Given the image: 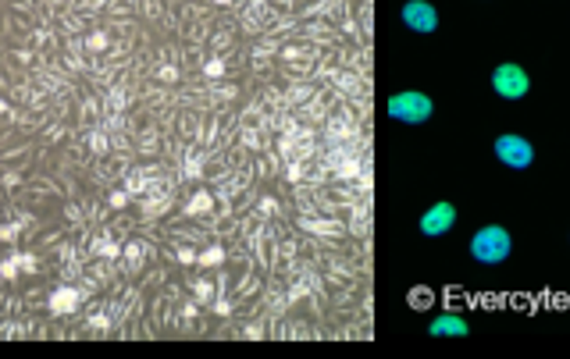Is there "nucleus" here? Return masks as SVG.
<instances>
[{
    "label": "nucleus",
    "mask_w": 570,
    "mask_h": 359,
    "mask_svg": "<svg viewBox=\"0 0 570 359\" xmlns=\"http://www.w3.org/2000/svg\"><path fill=\"white\" fill-rule=\"evenodd\" d=\"M432 100L424 96V93H413V89H407V93H396L392 100H389V115L396 121H403V125H424V121L432 118Z\"/></svg>",
    "instance_id": "f03ea898"
},
{
    "label": "nucleus",
    "mask_w": 570,
    "mask_h": 359,
    "mask_svg": "<svg viewBox=\"0 0 570 359\" xmlns=\"http://www.w3.org/2000/svg\"><path fill=\"white\" fill-rule=\"evenodd\" d=\"M29 154H33V146H29V143H18V146L4 150V154H0V160H4V164H15V160H29Z\"/></svg>",
    "instance_id": "4468645a"
},
{
    "label": "nucleus",
    "mask_w": 570,
    "mask_h": 359,
    "mask_svg": "<svg viewBox=\"0 0 570 359\" xmlns=\"http://www.w3.org/2000/svg\"><path fill=\"white\" fill-rule=\"evenodd\" d=\"M0 274H4V281H11V284L22 278V267H18V260H15L11 253H7V256H0Z\"/></svg>",
    "instance_id": "f8f14e48"
},
{
    "label": "nucleus",
    "mask_w": 570,
    "mask_h": 359,
    "mask_svg": "<svg viewBox=\"0 0 570 359\" xmlns=\"http://www.w3.org/2000/svg\"><path fill=\"white\" fill-rule=\"evenodd\" d=\"M29 167H4L0 171V193H18V189H25V182H29V175H25Z\"/></svg>",
    "instance_id": "1a4fd4ad"
},
{
    "label": "nucleus",
    "mask_w": 570,
    "mask_h": 359,
    "mask_svg": "<svg viewBox=\"0 0 570 359\" xmlns=\"http://www.w3.org/2000/svg\"><path fill=\"white\" fill-rule=\"evenodd\" d=\"M107 46V36L104 33H93V36H86V50H104Z\"/></svg>",
    "instance_id": "dca6fc26"
},
{
    "label": "nucleus",
    "mask_w": 570,
    "mask_h": 359,
    "mask_svg": "<svg viewBox=\"0 0 570 359\" xmlns=\"http://www.w3.org/2000/svg\"><path fill=\"white\" fill-rule=\"evenodd\" d=\"M86 143H89V150H93V154H104V150H107V143H104V135H100V132H93Z\"/></svg>",
    "instance_id": "f3484780"
},
{
    "label": "nucleus",
    "mask_w": 570,
    "mask_h": 359,
    "mask_svg": "<svg viewBox=\"0 0 570 359\" xmlns=\"http://www.w3.org/2000/svg\"><path fill=\"white\" fill-rule=\"evenodd\" d=\"M510 232L506 228H499V224H485V228H478L474 232V239H471V256L478 260V264H503L506 256H510Z\"/></svg>",
    "instance_id": "f257e3e1"
},
{
    "label": "nucleus",
    "mask_w": 570,
    "mask_h": 359,
    "mask_svg": "<svg viewBox=\"0 0 570 359\" xmlns=\"http://www.w3.org/2000/svg\"><path fill=\"white\" fill-rule=\"evenodd\" d=\"M11 111H15V107H11V100H7V96H0V121H7Z\"/></svg>",
    "instance_id": "6ab92c4d"
},
{
    "label": "nucleus",
    "mask_w": 570,
    "mask_h": 359,
    "mask_svg": "<svg viewBox=\"0 0 570 359\" xmlns=\"http://www.w3.org/2000/svg\"><path fill=\"white\" fill-rule=\"evenodd\" d=\"M25 235V228L15 221V217H7V221H0V245H15V242Z\"/></svg>",
    "instance_id": "9d476101"
},
{
    "label": "nucleus",
    "mask_w": 570,
    "mask_h": 359,
    "mask_svg": "<svg viewBox=\"0 0 570 359\" xmlns=\"http://www.w3.org/2000/svg\"><path fill=\"white\" fill-rule=\"evenodd\" d=\"M79 7H86V11H93V7H100V0H79Z\"/></svg>",
    "instance_id": "aec40b11"
},
{
    "label": "nucleus",
    "mask_w": 570,
    "mask_h": 359,
    "mask_svg": "<svg viewBox=\"0 0 570 359\" xmlns=\"http://www.w3.org/2000/svg\"><path fill=\"white\" fill-rule=\"evenodd\" d=\"M65 217H68V221H72L76 228H82V210H79V203H68V206H65Z\"/></svg>",
    "instance_id": "2eb2a0df"
},
{
    "label": "nucleus",
    "mask_w": 570,
    "mask_h": 359,
    "mask_svg": "<svg viewBox=\"0 0 570 359\" xmlns=\"http://www.w3.org/2000/svg\"><path fill=\"white\" fill-rule=\"evenodd\" d=\"M11 256L18 260L22 274H36V271H40V256H36V253H29V249H11Z\"/></svg>",
    "instance_id": "9b49d317"
},
{
    "label": "nucleus",
    "mask_w": 570,
    "mask_h": 359,
    "mask_svg": "<svg viewBox=\"0 0 570 359\" xmlns=\"http://www.w3.org/2000/svg\"><path fill=\"white\" fill-rule=\"evenodd\" d=\"M495 157L503 160L506 167H514V171H524V167H531V160H534V150H531V143L524 135L506 132V135L495 139Z\"/></svg>",
    "instance_id": "39448f33"
},
{
    "label": "nucleus",
    "mask_w": 570,
    "mask_h": 359,
    "mask_svg": "<svg viewBox=\"0 0 570 359\" xmlns=\"http://www.w3.org/2000/svg\"><path fill=\"white\" fill-rule=\"evenodd\" d=\"M43 139H46L50 146H57V143L65 139V125H61V121H46V125H43Z\"/></svg>",
    "instance_id": "ddd939ff"
},
{
    "label": "nucleus",
    "mask_w": 570,
    "mask_h": 359,
    "mask_svg": "<svg viewBox=\"0 0 570 359\" xmlns=\"http://www.w3.org/2000/svg\"><path fill=\"white\" fill-rule=\"evenodd\" d=\"M403 22H407V29L428 36V33L439 29V11H435L428 0H407V4H403Z\"/></svg>",
    "instance_id": "423d86ee"
},
{
    "label": "nucleus",
    "mask_w": 570,
    "mask_h": 359,
    "mask_svg": "<svg viewBox=\"0 0 570 359\" xmlns=\"http://www.w3.org/2000/svg\"><path fill=\"white\" fill-rule=\"evenodd\" d=\"M492 89H495L503 100H521L531 89V79L521 65H499V68L492 72Z\"/></svg>",
    "instance_id": "20e7f679"
},
{
    "label": "nucleus",
    "mask_w": 570,
    "mask_h": 359,
    "mask_svg": "<svg viewBox=\"0 0 570 359\" xmlns=\"http://www.w3.org/2000/svg\"><path fill=\"white\" fill-rule=\"evenodd\" d=\"M410 303H413V306H428V303H432V292H424V288H421V292H413V295H410Z\"/></svg>",
    "instance_id": "a211bd4d"
},
{
    "label": "nucleus",
    "mask_w": 570,
    "mask_h": 359,
    "mask_svg": "<svg viewBox=\"0 0 570 359\" xmlns=\"http://www.w3.org/2000/svg\"><path fill=\"white\" fill-rule=\"evenodd\" d=\"M471 327H467V320L456 317V314H439V317L428 324V334H435V338H449V334H467Z\"/></svg>",
    "instance_id": "6e6552de"
},
{
    "label": "nucleus",
    "mask_w": 570,
    "mask_h": 359,
    "mask_svg": "<svg viewBox=\"0 0 570 359\" xmlns=\"http://www.w3.org/2000/svg\"><path fill=\"white\" fill-rule=\"evenodd\" d=\"M453 221H456V206H453V203H435V206L424 210V217H421V235L439 239V235H446L449 228H453Z\"/></svg>",
    "instance_id": "0eeeda50"
},
{
    "label": "nucleus",
    "mask_w": 570,
    "mask_h": 359,
    "mask_svg": "<svg viewBox=\"0 0 570 359\" xmlns=\"http://www.w3.org/2000/svg\"><path fill=\"white\" fill-rule=\"evenodd\" d=\"M79 306H82V292H79V284H54L50 292H46V317L50 320H65V317H76L79 314Z\"/></svg>",
    "instance_id": "7ed1b4c3"
},
{
    "label": "nucleus",
    "mask_w": 570,
    "mask_h": 359,
    "mask_svg": "<svg viewBox=\"0 0 570 359\" xmlns=\"http://www.w3.org/2000/svg\"><path fill=\"white\" fill-rule=\"evenodd\" d=\"M0 320H4V310H0Z\"/></svg>",
    "instance_id": "412c9836"
}]
</instances>
